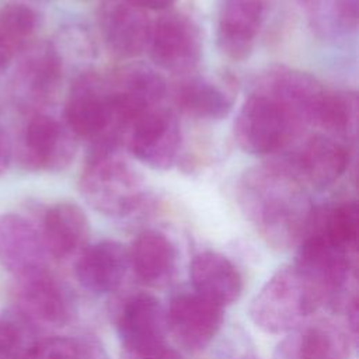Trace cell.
Masks as SVG:
<instances>
[{
  "label": "cell",
  "mask_w": 359,
  "mask_h": 359,
  "mask_svg": "<svg viewBox=\"0 0 359 359\" xmlns=\"http://www.w3.org/2000/svg\"><path fill=\"white\" fill-rule=\"evenodd\" d=\"M265 13L266 0H223L216 29L219 50L231 60L247 59L254 50Z\"/></svg>",
  "instance_id": "7c38bea8"
},
{
  "label": "cell",
  "mask_w": 359,
  "mask_h": 359,
  "mask_svg": "<svg viewBox=\"0 0 359 359\" xmlns=\"http://www.w3.org/2000/svg\"><path fill=\"white\" fill-rule=\"evenodd\" d=\"M349 337L330 321L296 331L278 348L276 359H346Z\"/></svg>",
  "instance_id": "44dd1931"
},
{
  "label": "cell",
  "mask_w": 359,
  "mask_h": 359,
  "mask_svg": "<svg viewBox=\"0 0 359 359\" xmlns=\"http://www.w3.org/2000/svg\"><path fill=\"white\" fill-rule=\"evenodd\" d=\"M20 339L21 335L14 323L0 321V359H13Z\"/></svg>",
  "instance_id": "4dcf8cb0"
},
{
  "label": "cell",
  "mask_w": 359,
  "mask_h": 359,
  "mask_svg": "<svg viewBox=\"0 0 359 359\" xmlns=\"http://www.w3.org/2000/svg\"><path fill=\"white\" fill-rule=\"evenodd\" d=\"M126 146L129 151L153 170L170 168L181 147V126L177 115L161 105L142 114L132 125Z\"/></svg>",
  "instance_id": "52a82bcc"
},
{
  "label": "cell",
  "mask_w": 359,
  "mask_h": 359,
  "mask_svg": "<svg viewBox=\"0 0 359 359\" xmlns=\"http://www.w3.org/2000/svg\"><path fill=\"white\" fill-rule=\"evenodd\" d=\"M245 216L265 241L287 248L306 236L313 205L306 185L287 163H269L248 170L238 187Z\"/></svg>",
  "instance_id": "6da1fadb"
},
{
  "label": "cell",
  "mask_w": 359,
  "mask_h": 359,
  "mask_svg": "<svg viewBox=\"0 0 359 359\" xmlns=\"http://www.w3.org/2000/svg\"><path fill=\"white\" fill-rule=\"evenodd\" d=\"M18 299L22 311L38 323L63 325L69 318L63 289L45 268L21 276Z\"/></svg>",
  "instance_id": "ffe728a7"
},
{
  "label": "cell",
  "mask_w": 359,
  "mask_h": 359,
  "mask_svg": "<svg viewBox=\"0 0 359 359\" xmlns=\"http://www.w3.org/2000/svg\"><path fill=\"white\" fill-rule=\"evenodd\" d=\"M331 14L335 28L356 29L359 21V0H332Z\"/></svg>",
  "instance_id": "f546056e"
},
{
  "label": "cell",
  "mask_w": 359,
  "mask_h": 359,
  "mask_svg": "<svg viewBox=\"0 0 359 359\" xmlns=\"http://www.w3.org/2000/svg\"><path fill=\"white\" fill-rule=\"evenodd\" d=\"M76 139L65 123L49 115L36 114L24 132L21 163L29 170L62 171L76 156Z\"/></svg>",
  "instance_id": "9c48e42d"
},
{
  "label": "cell",
  "mask_w": 359,
  "mask_h": 359,
  "mask_svg": "<svg viewBox=\"0 0 359 359\" xmlns=\"http://www.w3.org/2000/svg\"><path fill=\"white\" fill-rule=\"evenodd\" d=\"M129 265L150 286L165 285L175 269L177 251L170 238L157 230H144L128 250Z\"/></svg>",
  "instance_id": "7402d4cb"
},
{
  "label": "cell",
  "mask_w": 359,
  "mask_h": 359,
  "mask_svg": "<svg viewBox=\"0 0 359 359\" xmlns=\"http://www.w3.org/2000/svg\"><path fill=\"white\" fill-rule=\"evenodd\" d=\"M151 21L133 0H102L97 25L107 50L116 59H132L147 50Z\"/></svg>",
  "instance_id": "ba28073f"
},
{
  "label": "cell",
  "mask_w": 359,
  "mask_h": 359,
  "mask_svg": "<svg viewBox=\"0 0 359 359\" xmlns=\"http://www.w3.org/2000/svg\"><path fill=\"white\" fill-rule=\"evenodd\" d=\"M11 161V144L4 133V130L0 128V174H3Z\"/></svg>",
  "instance_id": "1f68e13d"
},
{
  "label": "cell",
  "mask_w": 359,
  "mask_h": 359,
  "mask_svg": "<svg viewBox=\"0 0 359 359\" xmlns=\"http://www.w3.org/2000/svg\"><path fill=\"white\" fill-rule=\"evenodd\" d=\"M147 50L161 70L172 74L191 73L202 57L201 32L187 15L165 14L151 24Z\"/></svg>",
  "instance_id": "8992f818"
},
{
  "label": "cell",
  "mask_w": 359,
  "mask_h": 359,
  "mask_svg": "<svg viewBox=\"0 0 359 359\" xmlns=\"http://www.w3.org/2000/svg\"><path fill=\"white\" fill-rule=\"evenodd\" d=\"M358 105L356 93L325 90L314 125L334 135L355 137L358 128Z\"/></svg>",
  "instance_id": "d4e9b609"
},
{
  "label": "cell",
  "mask_w": 359,
  "mask_h": 359,
  "mask_svg": "<svg viewBox=\"0 0 359 359\" xmlns=\"http://www.w3.org/2000/svg\"><path fill=\"white\" fill-rule=\"evenodd\" d=\"M46 250L41 233L22 216H0V264L20 278L43 269Z\"/></svg>",
  "instance_id": "9a60e30c"
},
{
  "label": "cell",
  "mask_w": 359,
  "mask_h": 359,
  "mask_svg": "<svg viewBox=\"0 0 359 359\" xmlns=\"http://www.w3.org/2000/svg\"><path fill=\"white\" fill-rule=\"evenodd\" d=\"M195 293L223 307L234 303L243 290V279L234 264L215 251L196 254L189 265Z\"/></svg>",
  "instance_id": "ac0fdd59"
},
{
  "label": "cell",
  "mask_w": 359,
  "mask_h": 359,
  "mask_svg": "<svg viewBox=\"0 0 359 359\" xmlns=\"http://www.w3.org/2000/svg\"><path fill=\"white\" fill-rule=\"evenodd\" d=\"M62 80V59L46 42L29 46L17 70V90L28 107L48 104L57 93Z\"/></svg>",
  "instance_id": "5bb4252c"
},
{
  "label": "cell",
  "mask_w": 359,
  "mask_h": 359,
  "mask_svg": "<svg viewBox=\"0 0 359 359\" xmlns=\"http://www.w3.org/2000/svg\"><path fill=\"white\" fill-rule=\"evenodd\" d=\"M358 231L359 210L353 201L314 209L307 230V233H316L351 252H356Z\"/></svg>",
  "instance_id": "cb8c5ba5"
},
{
  "label": "cell",
  "mask_w": 359,
  "mask_h": 359,
  "mask_svg": "<svg viewBox=\"0 0 359 359\" xmlns=\"http://www.w3.org/2000/svg\"><path fill=\"white\" fill-rule=\"evenodd\" d=\"M128 266V250L115 240H102L81 251L76 276L88 292L104 294L119 287Z\"/></svg>",
  "instance_id": "2e32d148"
},
{
  "label": "cell",
  "mask_w": 359,
  "mask_h": 359,
  "mask_svg": "<svg viewBox=\"0 0 359 359\" xmlns=\"http://www.w3.org/2000/svg\"><path fill=\"white\" fill-rule=\"evenodd\" d=\"M346 147L328 135H313L300 146L293 161L287 163L304 185L325 188L334 184L346 170Z\"/></svg>",
  "instance_id": "4fadbf2b"
},
{
  "label": "cell",
  "mask_w": 359,
  "mask_h": 359,
  "mask_svg": "<svg viewBox=\"0 0 359 359\" xmlns=\"http://www.w3.org/2000/svg\"><path fill=\"white\" fill-rule=\"evenodd\" d=\"M121 359H181V355L164 341L140 346H122Z\"/></svg>",
  "instance_id": "83f0119b"
},
{
  "label": "cell",
  "mask_w": 359,
  "mask_h": 359,
  "mask_svg": "<svg viewBox=\"0 0 359 359\" xmlns=\"http://www.w3.org/2000/svg\"><path fill=\"white\" fill-rule=\"evenodd\" d=\"M13 53L0 42V73H3L4 70H7V67L11 63L13 59Z\"/></svg>",
  "instance_id": "836d02e7"
},
{
  "label": "cell",
  "mask_w": 359,
  "mask_h": 359,
  "mask_svg": "<svg viewBox=\"0 0 359 359\" xmlns=\"http://www.w3.org/2000/svg\"><path fill=\"white\" fill-rule=\"evenodd\" d=\"M144 10H154V11H163L170 8L175 0H133Z\"/></svg>",
  "instance_id": "d6a6232c"
},
{
  "label": "cell",
  "mask_w": 359,
  "mask_h": 359,
  "mask_svg": "<svg viewBox=\"0 0 359 359\" xmlns=\"http://www.w3.org/2000/svg\"><path fill=\"white\" fill-rule=\"evenodd\" d=\"M39 25L38 13L27 4L10 3L0 10V42L14 55L27 46Z\"/></svg>",
  "instance_id": "484cf974"
},
{
  "label": "cell",
  "mask_w": 359,
  "mask_h": 359,
  "mask_svg": "<svg viewBox=\"0 0 359 359\" xmlns=\"http://www.w3.org/2000/svg\"><path fill=\"white\" fill-rule=\"evenodd\" d=\"M222 323V307L195 292L177 294L167 310L168 331L187 351L206 348L219 332Z\"/></svg>",
  "instance_id": "8fae6325"
},
{
  "label": "cell",
  "mask_w": 359,
  "mask_h": 359,
  "mask_svg": "<svg viewBox=\"0 0 359 359\" xmlns=\"http://www.w3.org/2000/svg\"><path fill=\"white\" fill-rule=\"evenodd\" d=\"M302 129L276 100L258 90H254L243 102L233 126L240 149L255 156H266L285 149Z\"/></svg>",
  "instance_id": "277c9868"
},
{
  "label": "cell",
  "mask_w": 359,
  "mask_h": 359,
  "mask_svg": "<svg viewBox=\"0 0 359 359\" xmlns=\"http://www.w3.org/2000/svg\"><path fill=\"white\" fill-rule=\"evenodd\" d=\"M88 233L87 216L76 203H56L43 216L41 237L46 252L55 258L62 259L83 251Z\"/></svg>",
  "instance_id": "d6986e66"
},
{
  "label": "cell",
  "mask_w": 359,
  "mask_h": 359,
  "mask_svg": "<svg viewBox=\"0 0 359 359\" xmlns=\"http://www.w3.org/2000/svg\"><path fill=\"white\" fill-rule=\"evenodd\" d=\"M175 102L185 114L209 121L223 119L233 109L229 84L216 83L208 77H192L180 84Z\"/></svg>",
  "instance_id": "603a6c76"
},
{
  "label": "cell",
  "mask_w": 359,
  "mask_h": 359,
  "mask_svg": "<svg viewBox=\"0 0 359 359\" xmlns=\"http://www.w3.org/2000/svg\"><path fill=\"white\" fill-rule=\"evenodd\" d=\"M243 359H255V358H243Z\"/></svg>",
  "instance_id": "e575fe53"
},
{
  "label": "cell",
  "mask_w": 359,
  "mask_h": 359,
  "mask_svg": "<svg viewBox=\"0 0 359 359\" xmlns=\"http://www.w3.org/2000/svg\"><path fill=\"white\" fill-rule=\"evenodd\" d=\"M317 304L294 266L278 269L252 297L248 314L264 332L280 335L293 331L317 310Z\"/></svg>",
  "instance_id": "3957f363"
},
{
  "label": "cell",
  "mask_w": 359,
  "mask_h": 359,
  "mask_svg": "<svg viewBox=\"0 0 359 359\" xmlns=\"http://www.w3.org/2000/svg\"><path fill=\"white\" fill-rule=\"evenodd\" d=\"M79 189L94 210L111 217L130 215L146 195L140 174L116 150L107 149H90Z\"/></svg>",
  "instance_id": "7a4b0ae2"
},
{
  "label": "cell",
  "mask_w": 359,
  "mask_h": 359,
  "mask_svg": "<svg viewBox=\"0 0 359 359\" xmlns=\"http://www.w3.org/2000/svg\"><path fill=\"white\" fill-rule=\"evenodd\" d=\"M255 90L276 100L304 128L316 123V116L325 88L311 74L290 69L273 67L259 77Z\"/></svg>",
  "instance_id": "30bf717a"
},
{
  "label": "cell",
  "mask_w": 359,
  "mask_h": 359,
  "mask_svg": "<svg viewBox=\"0 0 359 359\" xmlns=\"http://www.w3.org/2000/svg\"><path fill=\"white\" fill-rule=\"evenodd\" d=\"M303 6L313 21V27L320 32H331L335 29V24L331 14V1L332 0H296Z\"/></svg>",
  "instance_id": "f1b7e54d"
},
{
  "label": "cell",
  "mask_w": 359,
  "mask_h": 359,
  "mask_svg": "<svg viewBox=\"0 0 359 359\" xmlns=\"http://www.w3.org/2000/svg\"><path fill=\"white\" fill-rule=\"evenodd\" d=\"M63 116L73 135L91 140V147L118 149L119 144L111 135L108 79L94 72L77 76L67 94Z\"/></svg>",
  "instance_id": "5b68a950"
},
{
  "label": "cell",
  "mask_w": 359,
  "mask_h": 359,
  "mask_svg": "<svg viewBox=\"0 0 359 359\" xmlns=\"http://www.w3.org/2000/svg\"><path fill=\"white\" fill-rule=\"evenodd\" d=\"M24 359H107V356L97 342L50 337L29 346Z\"/></svg>",
  "instance_id": "4316f807"
},
{
  "label": "cell",
  "mask_w": 359,
  "mask_h": 359,
  "mask_svg": "<svg viewBox=\"0 0 359 359\" xmlns=\"http://www.w3.org/2000/svg\"><path fill=\"white\" fill-rule=\"evenodd\" d=\"M122 346H140L164 342L167 310L150 293H136L125 300L116 321Z\"/></svg>",
  "instance_id": "e0dca14e"
}]
</instances>
